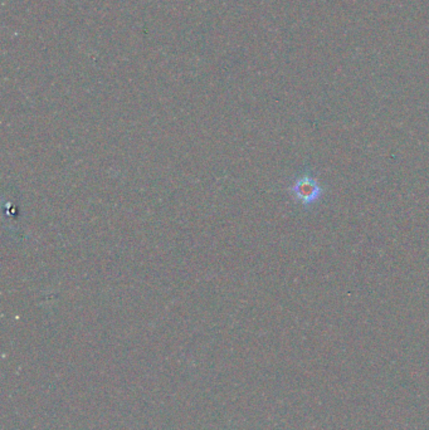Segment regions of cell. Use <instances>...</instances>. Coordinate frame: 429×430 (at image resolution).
Segmentation results:
<instances>
[{"label": "cell", "mask_w": 429, "mask_h": 430, "mask_svg": "<svg viewBox=\"0 0 429 430\" xmlns=\"http://www.w3.org/2000/svg\"><path fill=\"white\" fill-rule=\"evenodd\" d=\"M292 197L303 207H311L323 198V188L313 175L298 176L290 186Z\"/></svg>", "instance_id": "obj_1"}]
</instances>
